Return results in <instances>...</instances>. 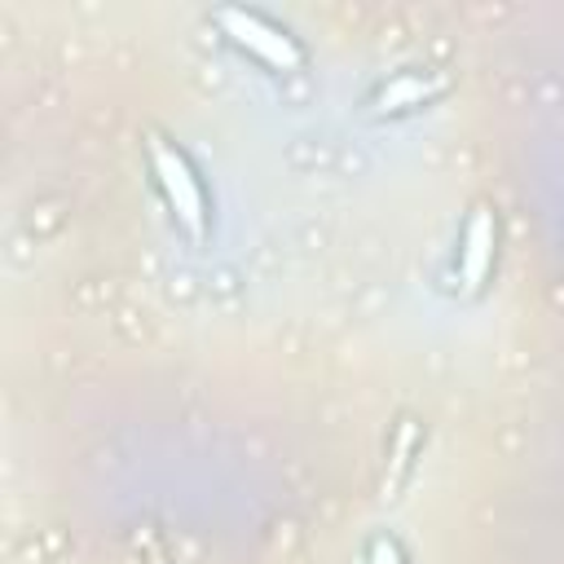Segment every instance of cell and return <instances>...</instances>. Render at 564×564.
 <instances>
[{
    "label": "cell",
    "instance_id": "1",
    "mask_svg": "<svg viewBox=\"0 0 564 564\" xmlns=\"http://www.w3.org/2000/svg\"><path fill=\"white\" fill-rule=\"evenodd\" d=\"M145 163H150V176H154V189H159L163 207L172 212V225L189 242H203L207 229H212V207H207V189H203V176L189 163V154L176 141L150 132L145 137Z\"/></svg>",
    "mask_w": 564,
    "mask_h": 564
},
{
    "label": "cell",
    "instance_id": "2",
    "mask_svg": "<svg viewBox=\"0 0 564 564\" xmlns=\"http://www.w3.org/2000/svg\"><path fill=\"white\" fill-rule=\"evenodd\" d=\"M212 22L220 26V35L251 57L256 66H264L269 75H295L304 70V44L273 18H264L260 9H242V4H220L212 9Z\"/></svg>",
    "mask_w": 564,
    "mask_h": 564
},
{
    "label": "cell",
    "instance_id": "3",
    "mask_svg": "<svg viewBox=\"0 0 564 564\" xmlns=\"http://www.w3.org/2000/svg\"><path fill=\"white\" fill-rule=\"evenodd\" d=\"M494 260H498V216L494 207L476 203L458 229V251H454V278L467 295L485 291L489 273H494Z\"/></svg>",
    "mask_w": 564,
    "mask_h": 564
},
{
    "label": "cell",
    "instance_id": "4",
    "mask_svg": "<svg viewBox=\"0 0 564 564\" xmlns=\"http://www.w3.org/2000/svg\"><path fill=\"white\" fill-rule=\"evenodd\" d=\"M449 88V79L441 70H397L392 79H383L370 97V115L375 119H401L414 115L423 106H432L441 93Z\"/></svg>",
    "mask_w": 564,
    "mask_h": 564
},
{
    "label": "cell",
    "instance_id": "5",
    "mask_svg": "<svg viewBox=\"0 0 564 564\" xmlns=\"http://www.w3.org/2000/svg\"><path fill=\"white\" fill-rule=\"evenodd\" d=\"M361 564H405V551H401V542H397L392 533H375V538L366 542Z\"/></svg>",
    "mask_w": 564,
    "mask_h": 564
},
{
    "label": "cell",
    "instance_id": "6",
    "mask_svg": "<svg viewBox=\"0 0 564 564\" xmlns=\"http://www.w3.org/2000/svg\"><path fill=\"white\" fill-rule=\"evenodd\" d=\"M414 441H419V427L410 419H401V432H397V449H392V480L405 471L410 454H414Z\"/></svg>",
    "mask_w": 564,
    "mask_h": 564
}]
</instances>
